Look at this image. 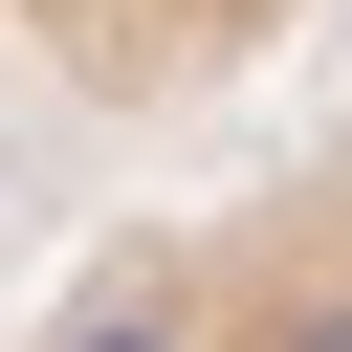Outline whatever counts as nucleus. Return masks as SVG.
Segmentation results:
<instances>
[{"instance_id": "obj_2", "label": "nucleus", "mask_w": 352, "mask_h": 352, "mask_svg": "<svg viewBox=\"0 0 352 352\" xmlns=\"http://www.w3.org/2000/svg\"><path fill=\"white\" fill-rule=\"evenodd\" d=\"M308 44H330V0H0V88H22V110H110V132L242 110V88H286Z\"/></svg>"}, {"instance_id": "obj_1", "label": "nucleus", "mask_w": 352, "mask_h": 352, "mask_svg": "<svg viewBox=\"0 0 352 352\" xmlns=\"http://www.w3.org/2000/svg\"><path fill=\"white\" fill-rule=\"evenodd\" d=\"M0 352H352V66L220 132L176 198L0 264Z\"/></svg>"}]
</instances>
